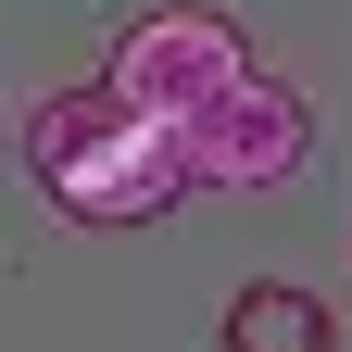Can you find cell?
Instances as JSON below:
<instances>
[{"mask_svg":"<svg viewBox=\"0 0 352 352\" xmlns=\"http://www.w3.org/2000/svg\"><path fill=\"white\" fill-rule=\"evenodd\" d=\"M214 340H227V352H340V315L302 277H252V289H227Z\"/></svg>","mask_w":352,"mask_h":352,"instance_id":"4","label":"cell"},{"mask_svg":"<svg viewBox=\"0 0 352 352\" xmlns=\"http://www.w3.org/2000/svg\"><path fill=\"white\" fill-rule=\"evenodd\" d=\"M176 164H189V189H289V176L315 164V101L252 63V76H227L176 126Z\"/></svg>","mask_w":352,"mask_h":352,"instance_id":"2","label":"cell"},{"mask_svg":"<svg viewBox=\"0 0 352 352\" xmlns=\"http://www.w3.org/2000/svg\"><path fill=\"white\" fill-rule=\"evenodd\" d=\"M13 151H25V176H38V201H51V214H76V227H151V214L189 189L176 126H164V113H139L113 76L38 88Z\"/></svg>","mask_w":352,"mask_h":352,"instance_id":"1","label":"cell"},{"mask_svg":"<svg viewBox=\"0 0 352 352\" xmlns=\"http://www.w3.org/2000/svg\"><path fill=\"white\" fill-rule=\"evenodd\" d=\"M227 76H252V38H239V13H214V0H151V13H126V38H113V88L139 113H164V126H189Z\"/></svg>","mask_w":352,"mask_h":352,"instance_id":"3","label":"cell"}]
</instances>
